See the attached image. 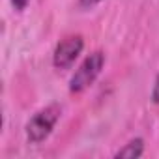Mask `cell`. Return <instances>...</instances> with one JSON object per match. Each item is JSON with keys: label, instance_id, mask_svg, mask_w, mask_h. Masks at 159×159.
<instances>
[{"label": "cell", "instance_id": "cell-1", "mask_svg": "<svg viewBox=\"0 0 159 159\" xmlns=\"http://www.w3.org/2000/svg\"><path fill=\"white\" fill-rule=\"evenodd\" d=\"M103 67H105V52L103 51L90 52L81 62V66L77 67L73 77L69 79V92L71 94H83L84 90H88L96 83V79L101 75Z\"/></svg>", "mask_w": 159, "mask_h": 159}, {"label": "cell", "instance_id": "cell-2", "mask_svg": "<svg viewBox=\"0 0 159 159\" xmlns=\"http://www.w3.org/2000/svg\"><path fill=\"white\" fill-rule=\"evenodd\" d=\"M62 116V107L52 103V105H47L45 109L38 111L26 124V139L30 144H39L43 142L54 129V125L58 124Z\"/></svg>", "mask_w": 159, "mask_h": 159}, {"label": "cell", "instance_id": "cell-3", "mask_svg": "<svg viewBox=\"0 0 159 159\" xmlns=\"http://www.w3.org/2000/svg\"><path fill=\"white\" fill-rule=\"evenodd\" d=\"M84 49V39L81 34H73V36H66L64 39L58 41V45L54 47L52 52V66L56 69H67L75 64V60L81 56Z\"/></svg>", "mask_w": 159, "mask_h": 159}, {"label": "cell", "instance_id": "cell-4", "mask_svg": "<svg viewBox=\"0 0 159 159\" xmlns=\"http://www.w3.org/2000/svg\"><path fill=\"white\" fill-rule=\"evenodd\" d=\"M142 153H144V140L140 137H137V139H131L127 144H124L114 153V157L116 159H137Z\"/></svg>", "mask_w": 159, "mask_h": 159}, {"label": "cell", "instance_id": "cell-5", "mask_svg": "<svg viewBox=\"0 0 159 159\" xmlns=\"http://www.w3.org/2000/svg\"><path fill=\"white\" fill-rule=\"evenodd\" d=\"M150 99H152V103H153V105H159V75L155 77V83H153V88H152Z\"/></svg>", "mask_w": 159, "mask_h": 159}, {"label": "cell", "instance_id": "cell-6", "mask_svg": "<svg viewBox=\"0 0 159 159\" xmlns=\"http://www.w3.org/2000/svg\"><path fill=\"white\" fill-rule=\"evenodd\" d=\"M28 4H30V0H11V6H13L15 11H23V10H26Z\"/></svg>", "mask_w": 159, "mask_h": 159}, {"label": "cell", "instance_id": "cell-7", "mask_svg": "<svg viewBox=\"0 0 159 159\" xmlns=\"http://www.w3.org/2000/svg\"><path fill=\"white\" fill-rule=\"evenodd\" d=\"M99 2H103V0H79V6L84 8V10H90V8L98 6Z\"/></svg>", "mask_w": 159, "mask_h": 159}]
</instances>
